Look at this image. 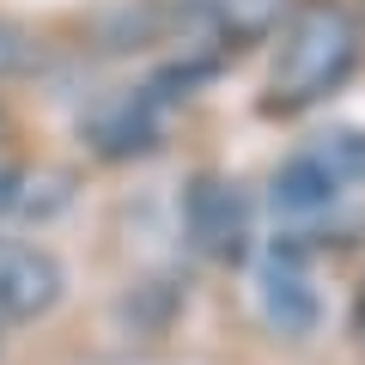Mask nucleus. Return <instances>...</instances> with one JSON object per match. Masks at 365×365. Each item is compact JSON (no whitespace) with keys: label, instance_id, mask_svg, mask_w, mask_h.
Segmentation results:
<instances>
[{"label":"nucleus","instance_id":"3","mask_svg":"<svg viewBox=\"0 0 365 365\" xmlns=\"http://www.w3.org/2000/svg\"><path fill=\"white\" fill-rule=\"evenodd\" d=\"M256 287H262V317H268V329H280V335H311L317 329L323 299H317L299 250H268Z\"/></svg>","mask_w":365,"mask_h":365},{"label":"nucleus","instance_id":"8","mask_svg":"<svg viewBox=\"0 0 365 365\" xmlns=\"http://www.w3.org/2000/svg\"><path fill=\"white\" fill-rule=\"evenodd\" d=\"M13 182H19L13 170H0V213H6V207H13V201H19V195H13Z\"/></svg>","mask_w":365,"mask_h":365},{"label":"nucleus","instance_id":"1","mask_svg":"<svg viewBox=\"0 0 365 365\" xmlns=\"http://www.w3.org/2000/svg\"><path fill=\"white\" fill-rule=\"evenodd\" d=\"M359 67V25L341 0H304L287 19L280 43H274L268 67V104L274 110H304L341 86Z\"/></svg>","mask_w":365,"mask_h":365},{"label":"nucleus","instance_id":"7","mask_svg":"<svg viewBox=\"0 0 365 365\" xmlns=\"http://www.w3.org/2000/svg\"><path fill=\"white\" fill-rule=\"evenodd\" d=\"M311 153L323 158V165L335 170L341 182H359V177H365V134H359V128H335V134H323Z\"/></svg>","mask_w":365,"mask_h":365},{"label":"nucleus","instance_id":"4","mask_svg":"<svg viewBox=\"0 0 365 365\" xmlns=\"http://www.w3.org/2000/svg\"><path fill=\"white\" fill-rule=\"evenodd\" d=\"M189 232L207 256H244V237H250V213H244V195L237 182H220V177H201L189 189Z\"/></svg>","mask_w":365,"mask_h":365},{"label":"nucleus","instance_id":"2","mask_svg":"<svg viewBox=\"0 0 365 365\" xmlns=\"http://www.w3.org/2000/svg\"><path fill=\"white\" fill-rule=\"evenodd\" d=\"M61 299V262L37 244L0 237V323H31Z\"/></svg>","mask_w":365,"mask_h":365},{"label":"nucleus","instance_id":"5","mask_svg":"<svg viewBox=\"0 0 365 365\" xmlns=\"http://www.w3.org/2000/svg\"><path fill=\"white\" fill-rule=\"evenodd\" d=\"M341 189H347V182H341L317 153H299V158H287V165L274 170V207L292 213V220H304V213H323L329 201L341 195Z\"/></svg>","mask_w":365,"mask_h":365},{"label":"nucleus","instance_id":"6","mask_svg":"<svg viewBox=\"0 0 365 365\" xmlns=\"http://www.w3.org/2000/svg\"><path fill=\"white\" fill-rule=\"evenodd\" d=\"M201 13L213 19L220 37H262L280 19V0H201Z\"/></svg>","mask_w":365,"mask_h":365}]
</instances>
